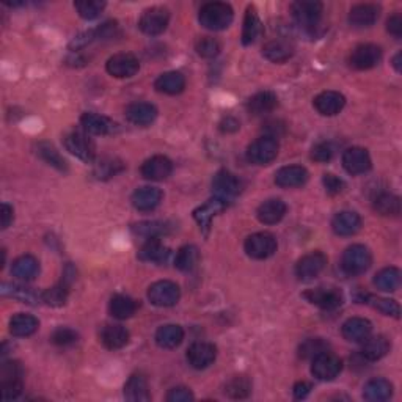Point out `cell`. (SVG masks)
Instances as JSON below:
<instances>
[{
	"label": "cell",
	"instance_id": "5b68a950",
	"mask_svg": "<svg viewBox=\"0 0 402 402\" xmlns=\"http://www.w3.org/2000/svg\"><path fill=\"white\" fill-rule=\"evenodd\" d=\"M63 145L66 151H70L72 156L82 160V162L91 164L96 157V146L93 144V140L85 132L72 131L65 135Z\"/></svg>",
	"mask_w": 402,
	"mask_h": 402
},
{
	"label": "cell",
	"instance_id": "277c9868",
	"mask_svg": "<svg viewBox=\"0 0 402 402\" xmlns=\"http://www.w3.org/2000/svg\"><path fill=\"white\" fill-rule=\"evenodd\" d=\"M291 11H293V17L300 27L314 29L323 20L324 5L318 0H299V2L291 5Z\"/></svg>",
	"mask_w": 402,
	"mask_h": 402
},
{
	"label": "cell",
	"instance_id": "484cf974",
	"mask_svg": "<svg viewBox=\"0 0 402 402\" xmlns=\"http://www.w3.org/2000/svg\"><path fill=\"white\" fill-rule=\"evenodd\" d=\"M164 194L157 187H140L132 194V205L137 211L150 212L154 211L162 201Z\"/></svg>",
	"mask_w": 402,
	"mask_h": 402
},
{
	"label": "cell",
	"instance_id": "cb8c5ba5",
	"mask_svg": "<svg viewBox=\"0 0 402 402\" xmlns=\"http://www.w3.org/2000/svg\"><path fill=\"white\" fill-rule=\"evenodd\" d=\"M286 203L280 200V198H270V200L259 205L256 217L264 225H275L283 220L284 215H286Z\"/></svg>",
	"mask_w": 402,
	"mask_h": 402
},
{
	"label": "cell",
	"instance_id": "7a4b0ae2",
	"mask_svg": "<svg viewBox=\"0 0 402 402\" xmlns=\"http://www.w3.org/2000/svg\"><path fill=\"white\" fill-rule=\"evenodd\" d=\"M371 264H373V256L368 247L362 244L350 245L349 249H346L341 258V268L348 275H362L366 272Z\"/></svg>",
	"mask_w": 402,
	"mask_h": 402
},
{
	"label": "cell",
	"instance_id": "52a82bcc",
	"mask_svg": "<svg viewBox=\"0 0 402 402\" xmlns=\"http://www.w3.org/2000/svg\"><path fill=\"white\" fill-rule=\"evenodd\" d=\"M179 297H181V291L176 283H173L170 280H162L153 283L150 289H148V299L153 305L167 308L173 307L179 302Z\"/></svg>",
	"mask_w": 402,
	"mask_h": 402
},
{
	"label": "cell",
	"instance_id": "f546056e",
	"mask_svg": "<svg viewBox=\"0 0 402 402\" xmlns=\"http://www.w3.org/2000/svg\"><path fill=\"white\" fill-rule=\"evenodd\" d=\"M101 343L109 350L123 349L129 343V332L123 325L107 324L101 330Z\"/></svg>",
	"mask_w": 402,
	"mask_h": 402
},
{
	"label": "cell",
	"instance_id": "83f0119b",
	"mask_svg": "<svg viewBox=\"0 0 402 402\" xmlns=\"http://www.w3.org/2000/svg\"><path fill=\"white\" fill-rule=\"evenodd\" d=\"M343 337L352 343H363L373 333V324L364 318H350L341 327Z\"/></svg>",
	"mask_w": 402,
	"mask_h": 402
},
{
	"label": "cell",
	"instance_id": "d590c367",
	"mask_svg": "<svg viewBox=\"0 0 402 402\" xmlns=\"http://www.w3.org/2000/svg\"><path fill=\"white\" fill-rule=\"evenodd\" d=\"M389 349H392V344H389V341L385 337H382V335L368 337L363 341L362 357L366 358L368 362H377L385 357L389 352Z\"/></svg>",
	"mask_w": 402,
	"mask_h": 402
},
{
	"label": "cell",
	"instance_id": "be15d7a7",
	"mask_svg": "<svg viewBox=\"0 0 402 402\" xmlns=\"http://www.w3.org/2000/svg\"><path fill=\"white\" fill-rule=\"evenodd\" d=\"M239 121L234 118V116H225L224 120L220 121V131L225 132V134H233L239 131Z\"/></svg>",
	"mask_w": 402,
	"mask_h": 402
},
{
	"label": "cell",
	"instance_id": "6f0895ef",
	"mask_svg": "<svg viewBox=\"0 0 402 402\" xmlns=\"http://www.w3.org/2000/svg\"><path fill=\"white\" fill-rule=\"evenodd\" d=\"M93 33H95L96 41H107V40H114L115 36L120 33V29H118V24H116L115 21H107V22H104L102 26H99L98 29L93 30Z\"/></svg>",
	"mask_w": 402,
	"mask_h": 402
},
{
	"label": "cell",
	"instance_id": "4316f807",
	"mask_svg": "<svg viewBox=\"0 0 402 402\" xmlns=\"http://www.w3.org/2000/svg\"><path fill=\"white\" fill-rule=\"evenodd\" d=\"M380 10L377 5L373 3H360L352 7L349 13V22L350 26H354L357 29H364L374 26L376 21L379 20Z\"/></svg>",
	"mask_w": 402,
	"mask_h": 402
},
{
	"label": "cell",
	"instance_id": "f1b7e54d",
	"mask_svg": "<svg viewBox=\"0 0 402 402\" xmlns=\"http://www.w3.org/2000/svg\"><path fill=\"white\" fill-rule=\"evenodd\" d=\"M332 228L338 236H354L362 228V219L357 212L343 211L338 212L332 220Z\"/></svg>",
	"mask_w": 402,
	"mask_h": 402
},
{
	"label": "cell",
	"instance_id": "ba28073f",
	"mask_svg": "<svg viewBox=\"0 0 402 402\" xmlns=\"http://www.w3.org/2000/svg\"><path fill=\"white\" fill-rule=\"evenodd\" d=\"M170 22V11L164 7H151L144 11L139 27L141 32L150 36H156L164 33Z\"/></svg>",
	"mask_w": 402,
	"mask_h": 402
},
{
	"label": "cell",
	"instance_id": "91938a15",
	"mask_svg": "<svg viewBox=\"0 0 402 402\" xmlns=\"http://www.w3.org/2000/svg\"><path fill=\"white\" fill-rule=\"evenodd\" d=\"M323 184H324V187L327 190V194H330V195L341 194V192L346 187V184H344L343 179L335 176V175H332V173H327V175H324Z\"/></svg>",
	"mask_w": 402,
	"mask_h": 402
},
{
	"label": "cell",
	"instance_id": "5bb4252c",
	"mask_svg": "<svg viewBox=\"0 0 402 402\" xmlns=\"http://www.w3.org/2000/svg\"><path fill=\"white\" fill-rule=\"evenodd\" d=\"M106 70L116 79H129L139 72L140 63L132 54H116L107 60Z\"/></svg>",
	"mask_w": 402,
	"mask_h": 402
},
{
	"label": "cell",
	"instance_id": "c3c4849f",
	"mask_svg": "<svg viewBox=\"0 0 402 402\" xmlns=\"http://www.w3.org/2000/svg\"><path fill=\"white\" fill-rule=\"evenodd\" d=\"M198 261H200V252H198L195 245L181 247L175 256L176 269L181 272H192L196 268Z\"/></svg>",
	"mask_w": 402,
	"mask_h": 402
},
{
	"label": "cell",
	"instance_id": "9c48e42d",
	"mask_svg": "<svg viewBox=\"0 0 402 402\" xmlns=\"http://www.w3.org/2000/svg\"><path fill=\"white\" fill-rule=\"evenodd\" d=\"M244 249L253 259H268L277 252V239L270 233H255L245 239Z\"/></svg>",
	"mask_w": 402,
	"mask_h": 402
},
{
	"label": "cell",
	"instance_id": "1f68e13d",
	"mask_svg": "<svg viewBox=\"0 0 402 402\" xmlns=\"http://www.w3.org/2000/svg\"><path fill=\"white\" fill-rule=\"evenodd\" d=\"M263 55L264 59L274 61V63H284V61H288L294 55V46L293 42L286 40H272L264 45Z\"/></svg>",
	"mask_w": 402,
	"mask_h": 402
},
{
	"label": "cell",
	"instance_id": "816d5d0a",
	"mask_svg": "<svg viewBox=\"0 0 402 402\" xmlns=\"http://www.w3.org/2000/svg\"><path fill=\"white\" fill-rule=\"evenodd\" d=\"M330 344L323 338H310L300 344L299 348V355L305 360H313L318 355L324 354V352H329Z\"/></svg>",
	"mask_w": 402,
	"mask_h": 402
},
{
	"label": "cell",
	"instance_id": "836d02e7",
	"mask_svg": "<svg viewBox=\"0 0 402 402\" xmlns=\"http://www.w3.org/2000/svg\"><path fill=\"white\" fill-rule=\"evenodd\" d=\"M278 106V99L272 91H259L247 101V110L253 116H263L270 114Z\"/></svg>",
	"mask_w": 402,
	"mask_h": 402
},
{
	"label": "cell",
	"instance_id": "f5cc1de1",
	"mask_svg": "<svg viewBox=\"0 0 402 402\" xmlns=\"http://www.w3.org/2000/svg\"><path fill=\"white\" fill-rule=\"evenodd\" d=\"M125 170V164L116 157H104L99 160L95 167V176L98 179H109L115 175H118L120 171Z\"/></svg>",
	"mask_w": 402,
	"mask_h": 402
},
{
	"label": "cell",
	"instance_id": "7dc6e473",
	"mask_svg": "<svg viewBox=\"0 0 402 402\" xmlns=\"http://www.w3.org/2000/svg\"><path fill=\"white\" fill-rule=\"evenodd\" d=\"M363 304H368L373 308H376L377 311H380L385 314V316H392V318H399L401 314V308L398 305V302H394L392 299H383V297H376L364 293L360 299Z\"/></svg>",
	"mask_w": 402,
	"mask_h": 402
},
{
	"label": "cell",
	"instance_id": "7bdbcfd3",
	"mask_svg": "<svg viewBox=\"0 0 402 402\" xmlns=\"http://www.w3.org/2000/svg\"><path fill=\"white\" fill-rule=\"evenodd\" d=\"M393 396V385L385 379L369 380L363 388V398L371 402H383Z\"/></svg>",
	"mask_w": 402,
	"mask_h": 402
},
{
	"label": "cell",
	"instance_id": "bcb514c9",
	"mask_svg": "<svg viewBox=\"0 0 402 402\" xmlns=\"http://www.w3.org/2000/svg\"><path fill=\"white\" fill-rule=\"evenodd\" d=\"M36 153H38V156L45 160L46 164L54 167L55 170H59L61 173L68 171V162L65 160V157L61 156V154L55 150L51 144H47V141H41V144L36 145Z\"/></svg>",
	"mask_w": 402,
	"mask_h": 402
},
{
	"label": "cell",
	"instance_id": "7402d4cb",
	"mask_svg": "<svg viewBox=\"0 0 402 402\" xmlns=\"http://www.w3.org/2000/svg\"><path fill=\"white\" fill-rule=\"evenodd\" d=\"M126 118L135 126L146 127L157 118V109L150 102H132L126 107Z\"/></svg>",
	"mask_w": 402,
	"mask_h": 402
},
{
	"label": "cell",
	"instance_id": "8992f818",
	"mask_svg": "<svg viewBox=\"0 0 402 402\" xmlns=\"http://www.w3.org/2000/svg\"><path fill=\"white\" fill-rule=\"evenodd\" d=\"M278 150H280V145L277 139L264 135L247 148V159L255 165H268L278 156Z\"/></svg>",
	"mask_w": 402,
	"mask_h": 402
},
{
	"label": "cell",
	"instance_id": "44dd1931",
	"mask_svg": "<svg viewBox=\"0 0 402 402\" xmlns=\"http://www.w3.org/2000/svg\"><path fill=\"white\" fill-rule=\"evenodd\" d=\"M308 178H310V175H308L305 167L288 165L275 173V184L283 189L302 187V185L307 184Z\"/></svg>",
	"mask_w": 402,
	"mask_h": 402
},
{
	"label": "cell",
	"instance_id": "ab89813d",
	"mask_svg": "<svg viewBox=\"0 0 402 402\" xmlns=\"http://www.w3.org/2000/svg\"><path fill=\"white\" fill-rule=\"evenodd\" d=\"M156 343L159 348L162 349H175L184 339V330L181 325L176 324H167L162 325L156 332Z\"/></svg>",
	"mask_w": 402,
	"mask_h": 402
},
{
	"label": "cell",
	"instance_id": "4dcf8cb0",
	"mask_svg": "<svg viewBox=\"0 0 402 402\" xmlns=\"http://www.w3.org/2000/svg\"><path fill=\"white\" fill-rule=\"evenodd\" d=\"M169 258L170 249L160 242V239H146V242L139 250V259L145 263L164 264Z\"/></svg>",
	"mask_w": 402,
	"mask_h": 402
},
{
	"label": "cell",
	"instance_id": "b9f144b4",
	"mask_svg": "<svg viewBox=\"0 0 402 402\" xmlns=\"http://www.w3.org/2000/svg\"><path fill=\"white\" fill-rule=\"evenodd\" d=\"M137 308H139L137 302L131 299L129 295H123V294L114 295L109 304L110 314H112L115 319H120V320L132 318L135 311H137Z\"/></svg>",
	"mask_w": 402,
	"mask_h": 402
},
{
	"label": "cell",
	"instance_id": "603a6c76",
	"mask_svg": "<svg viewBox=\"0 0 402 402\" xmlns=\"http://www.w3.org/2000/svg\"><path fill=\"white\" fill-rule=\"evenodd\" d=\"M80 125H82L85 132L91 135H109L118 129V125L107 118V116L93 112H86L80 116Z\"/></svg>",
	"mask_w": 402,
	"mask_h": 402
},
{
	"label": "cell",
	"instance_id": "e7e4bbea",
	"mask_svg": "<svg viewBox=\"0 0 402 402\" xmlns=\"http://www.w3.org/2000/svg\"><path fill=\"white\" fill-rule=\"evenodd\" d=\"M311 392V385L308 382H297L294 388H293V393H294V398L295 399H305L308 394Z\"/></svg>",
	"mask_w": 402,
	"mask_h": 402
},
{
	"label": "cell",
	"instance_id": "681fc988",
	"mask_svg": "<svg viewBox=\"0 0 402 402\" xmlns=\"http://www.w3.org/2000/svg\"><path fill=\"white\" fill-rule=\"evenodd\" d=\"M374 211L380 215H399L401 198L388 192H382L374 198Z\"/></svg>",
	"mask_w": 402,
	"mask_h": 402
},
{
	"label": "cell",
	"instance_id": "e0dca14e",
	"mask_svg": "<svg viewBox=\"0 0 402 402\" xmlns=\"http://www.w3.org/2000/svg\"><path fill=\"white\" fill-rule=\"evenodd\" d=\"M343 167L349 175H363L371 170L373 162H371L369 153L360 146H352L346 150L343 154Z\"/></svg>",
	"mask_w": 402,
	"mask_h": 402
},
{
	"label": "cell",
	"instance_id": "2e32d148",
	"mask_svg": "<svg viewBox=\"0 0 402 402\" xmlns=\"http://www.w3.org/2000/svg\"><path fill=\"white\" fill-rule=\"evenodd\" d=\"M72 280H74V272L71 269V265H68L61 281L55 284V286L46 289L45 293H41V302H45L46 305L54 308L63 307L68 300V295H70Z\"/></svg>",
	"mask_w": 402,
	"mask_h": 402
},
{
	"label": "cell",
	"instance_id": "4fadbf2b",
	"mask_svg": "<svg viewBox=\"0 0 402 402\" xmlns=\"http://www.w3.org/2000/svg\"><path fill=\"white\" fill-rule=\"evenodd\" d=\"M382 60V49L376 45H360L350 54V66L358 71L373 70Z\"/></svg>",
	"mask_w": 402,
	"mask_h": 402
},
{
	"label": "cell",
	"instance_id": "ee69618b",
	"mask_svg": "<svg viewBox=\"0 0 402 402\" xmlns=\"http://www.w3.org/2000/svg\"><path fill=\"white\" fill-rule=\"evenodd\" d=\"M171 231V226L169 222H140V224L132 226V233L135 236L145 238V239H160L165 234Z\"/></svg>",
	"mask_w": 402,
	"mask_h": 402
},
{
	"label": "cell",
	"instance_id": "f6af8a7d",
	"mask_svg": "<svg viewBox=\"0 0 402 402\" xmlns=\"http://www.w3.org/2000/svg\"><path fill=\"white\" fill-rule=\"evenodd\" d=\"M374 284L383 293H394L401 286V270L398 268H385L374 277Z\"/></svg>",
	"mask_w": 402,
	"mask_h": 402
},
{
	"label": "cell",
	"instance_id": "6125c7cd",
	"mask_svg": "<svg viewBox=\"0 0 402 402\" xmlns=\"http://www.w3.org/2000/svg\"><path fill=\"white\" fill-rule=\"evenodd\" d=\"M387 30L396 38H401L402 35V16L401 15H393L387 21Z\"/></svg>",
	"mask_w": 402,
	"mask_h": 402
},
{
	"label": "cell",
	"instance_id": "d6a6232c",
	"mask_svg": "<svg viewBox=\"0 0 402 402\" xmlns=\"http://www.w3.org/2000/svg\"><path fill=\"white\" fill-rule=\"evenodd\" d=\"M125 398L131 402H148L151 399L150 387L144 374H132L125 385Z\"/></svg>",
	"mask_w": 402,
	"mask_h": 402
},
{
	"label": "cell",
	"instance_id": "74e56055",
	"mask_svg": "<svg viewBox=\"0 0 402 402\" xmlns=\"http://www.w3.org/2000/svg\"><path fill=\"white\" fill-rule=\"evenodd\" d=\"M38 272L40 263L38 259L32 255H22L15 259L13 265H11V274L21 281H32L33 278L38 275Z\"/></svg>",
	"mask_w": 402,
	"mask_h": 402
},
{
	"label": "cell",
	"instance_id": "9f6ffc18",
	"mask_svg": "<svg viewBox=\"0 0 402 402\" xmlns=\"http://www.w3.org/2000/svg\"><path fill=\"white\" fill-rule=\"evenodd\" d=\"M77 333L72 329H68V327H59L57 330H54L51 341L55 346H60V348H66V346H71L77 341Z\"/></svg>",
	"mask_w": 402,
	"mask_h": 402
},
{
	"label": "cell",
	"instance_id": "680465c9",
	"mask_svg": "<svg viewBox=\"0 0 402 402\" xmlns=\"http://www.w3.org/2000/svg\"><path fill=\"white\" fill-rule=\"evenodd\" d=\"M332 157H333V148L330 144H325V141H323V144H318L313 146L311 159L316 160V162L325 164V162H329Z\"/></svg>",
	"mask_w": 402,
	"mask_h": 402
},
{
	"label": "cell",
	"instance_id": "03108f58",
	"mask_svg": "<svg viewBox=\"0 0 402 402\" xmlns=\"http://www.w3.org/2000/svg\"><path fill=\"white\" fill-rule=\"evenodd\" d=\"M13 214H15L13 208L7 205V203H3L2 212H0V215H2V230H7V228L13 224V219H15Z\"/></svg>",
	"mask_w": 402,
	"mask_h": 402
},
{
	"label": "cell",
	"instance_id": "d6986e66",
	"mask_svg": "<svg viewBox=\"0 0 402 402\" xmlns=\"http://www.w3.org/2000/svg\"><path fill=\"white\" fill-rule=\"evenodd\" d=\"M217 349L211 343H194L187 350V362L194 369H206L215 362Z\"/></svg>",
	"mask_w": 402,
	"mask_h": 402
},
{
	"label": "cell",
	"instance_id": "ac0fdd59",
	"mask_svg": "<svg viewBox=\"0 0 402 402\" xmlns=\"http://www.w3.org/2000/svg\"><path fill=\"white\" fill-rule=\"evenodd\" d=\"M304 297L310 302V304L323 308V310L327 311L337 310L338 307L343 305V294L335 288L310 289L304 293Z\"/></svg>",
	"mask_w": 402,
	"mask_h": 402
},
{
	"label": "cell",
	"instance_id": "8d00e7d4",
	"mask_svg": "<svg viewBox=\"0 0 402 402\" xmlns=\"http://www.w3.org/2000/svg\"><path fill=\"white\" fill-rule=\"evenodd\" d=\"M263 35V22L259 20L258 11L255 7L247 8L242 27V45L250 46L256 42L259 36Z\"/></svg>",
	"mask_w": 402,
	"mask_h": 402
},
{
	"label": "cell",
	"instance_id": "3957f363",
	"mask_svg": "<svg viewBox=\"0 0 402 402\" xmlns=\"http://www.w3.org/2000/svg\"><path fill=\"white\" fill-rule=\"evenodd\" d=\"M22 369L17 362H3L0 366V393L3 401L16 399L22 393Z\"/></svg>",
	"mask_w": 402,
	"mask_h": 402
},
{
	"label": "cell",
	"instance_id": "003e7915",
	"mask_svg": "<svg viewBox=\"0 0 402 402\" xmlns=\"http://www.w3.org/2000/svg\"><path fill=\"white\" fill-rule=\"evenodd\" d=\"M401 59H402V52H398L394 55V59H393V66H394V70L398 71V72H401Z\"/></svg>",
	"mask_w": 402,
	"mask_h": 402
},
{
	"label": "cell",
	"instance_id": "11a10c76",
	"mask_svg": "<svg viewBox=\"0 0 402 402\" xmlns=\"http://www.w3.org/2000/svg\"><path fill=\"white\" fill-rule=\"evenodd\" d=\"M220 49H222L220 42L215 38H211V36H203V38L198 40L196 45H195L196 54L200 55V57H203V59L217 57L219 52H220Z\"/></svg>",
	"mask_w": 402,
	"mask_h": 402
},
{
	"label": "cell",
	"instance_id": "9a60e30c",
	"mask_svg": "<svg viewBox=\"0 0 402 402\" xmlns=\"http://www.w3.org/2000/svg\"><path fill=\"white\" fill-rule=\"evenodd\" d=\"M242 181L228 170H220L212 178V189L215 192V196L224 198L226 201L238 196L242 192Z\"/></svg>",
	"mask_w": 402,
	"mask_h": 402
},
{
	"label": "cell",
	"instance_id": "7c38bea8",
	"mask_svg": "<svg viewBox=\"0 0 402 402\" xmlns=\"http://www.w3.org/2000/svg\"><path fill=\"white\" fill-rule=\"evenodd\" d=\"M228 208V201L224 200L220 196H214L211 200H208L205 205L198 206L194 211V219L196 220L198 226H200L201 233L208 236L209 230H211V224L212 219L215 215H219L222 211H225Z\"/></svg>",
	"mask_w": 402,
	"mask_h": 402
},
{
	"label": "cell",
	"instance_id": "94428289",
	"mask_svg": "<svg viewBox=\"0 0 402 402\" xmlns=\"http://www.w3.org/2000/svg\"><path fill=\"white\" fill-rule=\"evenodd\" d=\"M167 401L169 402H190L194 401V393L185 387H175L171 388L169 394H167Z\"/></svg>",
	"mask_w": 402,
	"mask_h": 402
},
{
	"label": "cell",
	"instance_id": "8fae6325",
	"mask_svg": "<svg viewBox=\"0 0 402 402\" xmlns=\"http://www.w3.org/2000/svg\"><path fill=\"white\" fill-rule=\"evenodd\" d=\"M327 256L323 252H311L302 256L295 264V275L300 281H310L325 269Z\"/></svg>",
	"mask_w": 402,
	"mask_h": 402
},
{
	"label": "cell",
	"instance_id": "d4e9b609",
	"mask_svg": "<svg viewBox=\"0 0 402 402\" xmlns=\"http://www.w3.org/2000/svg\"><path fill=\"white\" fill-rule=\"evenodd\" d=\"M314 109L320 115L333 116L341 112L346 106V98L338 91H323L314 98Z\"/></svg>",
	"mask_w": 402,
	"mask_h": 402
},
{
	"label": "cell",
	"instance_id": "ffe728a7",
	"mask_svg": "<svg viewBox=\"0 0 402 402\" xmlns=\"http://www.w3.org/2000/svg\"><path fill=\"white\" fill-rule=\"evenodd\" d=\"M173 171V164L169 157L165 156H153L145 160L141 165L140 173L145 179L150 181H164L169 178Z\"/></svg>",
	"mask_w": 402,
	"mask_h": 402
},
{
	"label": "cell",
	"instance_id": "db71d44e",
	"mask_svg": "<svg viewBox=\"0 0 402 402\" xmlns=\"http://www.w3.org/2000/svg\"><path fill=\"white\" fill-rule=\"evenodd\" d=\"M74 8L77 10L80 17L86 21L96 20V17L102 13L106 8V2H99V0H79L74 3Z\"/></svg>",
	"mask_w": 402,
	"mask_h": 402
},
{
	"label": "cell",
	"instance_id": "30bf717a",
	"mask_svg": "<svg viewBox=\"0 0 402 402\" xmlns=\"http://www.w3.org/2000/svg\"><path fill=\"white\" fill-rule=\"evenodd\" d=\"M343 362L341 358L330 354V352H324V354L313 358L311 364V374L316 377L318 380H335L337 377L341 374Z\"/></svg>",
	"mask_w": 402,
	"mask_h": 402
},
{
	"label": "cell",
	"instance_id": "f35d334b",
	"mask_svg": "<svg viewBox=\"0 0 402 402\" xmlns=\"http://www.w3.org/2000/svg\"><path fill=\"white\" fill-rule=\"evenodd\" d=\"M3 297H11V299L20 300L22 304H29V305H36L40 304L41 300V294L36 293L32 288L24 286V284H16V283H3L2 289H0Z\"/></svg>",
	"mask_w": 402,
	"mask_h": 402
},
{
	"label": "cell",
	"instance_id": "6da1fadb",
	"mask_svg": "<svg viewBox=\"0 0 402 402\" xmlns=\"http://www.w3.org/2000/svg\"><path fill=\"white\" fill-rule=\"evenodd\" d=\"M234 17V11L231 5L224 2H209L205 3L198 15V21L205 29L212 32H220L231 26Z\"/></svg>",
	"mask_w": 402,
	"mask_h": 402
},
{
	"label": "cell",
	"instance_id": "60d3db41",
	"mask_svg": "<svg viewBox=\"0 0 402 402\" xmlns=\"http://www.w3.org/2000/svg\"><path fill=\"white\" fill-rule=\"evenodd\" d=\"M38 327H40L38 319L32 316V314L20 313L15 314V316L10 319V333L17 338H26L33 335V333L38 330Z\"/></svg>",
	"mask_w": 402,
	"mask_h": 402
},
{
	"label": "cell",
	"instance_id": "f907efd6",
	"mask_svg": "<svg viewBox=\"0 0 402 402\" xmlns=\"http://www.w3.org/2000/svg\"><path fill=\"white\" fill-rule=\"evenodd\" d=\"M252 393V382L249 377L245 376H236L231 380L226 382L225 385V394L230 396L233 399H245L249 398Z\"/></svg>",
	"mask_w": 402,
	"mask_h": 402
},
{
	"label": "cell",
	"instance_id": "e575fe53",
	"mask_svg": "<svg viewBox=\"0 0 402 402\" xmlns=\"http://www.w3.org/2000/svg\"><path fill=\"white\" fill-rule=\"evenodd\" d=\"M154 88L164 95H179L185 88V77L178 71H169L160 74L154 82Z\"/></svg>",
	"mask_w": 402,
	"mask_h": 402
}]
</instances>
